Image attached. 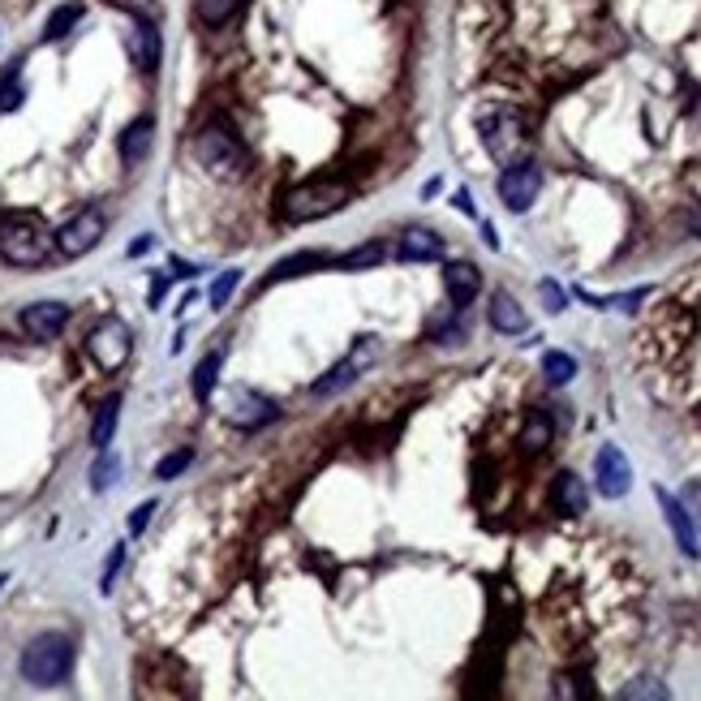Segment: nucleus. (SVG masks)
Returning a JSON list of instances; mask_svg holds the SVG:
<instances>
[{"instance_id":"obj_13","label":"nucleus","mask_w":701,"mask_h":701,"mask_svg":"<svg viewBox=\"0 0 701 701\" xmlns=\"http://www.w3.org/2000/svg\"><path fill=\"white\" fill-rule=\"evenodd\" d=\"M654 499H659V508H663V517H667V525H672V534H676V547L689 556V560H698L701 556V543H698V525H693V517H689V508L672 495V490H654Z\"/></svg>"},{"instance_id":"obj_23","label":"nucleus","mask_w":701,"mask_h":701,"mask_svg":"<svg viewBox=\"0 0 701 701\" xmlns=\"http://www.w3.org/2000/svg\"><path fill=\"white\" fill-rule=\"evenodd\" d=\"M22 109V61H9V69L0 74V113Z\"/></svg>"},{"instance_id":"obj_1","label":"nucleus","mask_w":701,"mask_h":701,"mask_svg":"<svg viewBox=\"0 0 701 701\" xmlns=\"http://www.w3.org/2000/svg\"><path fill=\"white\" fill-rule=\"evenodd\" d=\"M52 250H56V237H52V229L39 216H30V212L9 216L0 225V258L9 267H43L52 258Z\"/></svg>"},{"instance_id":"obj_4","label":"nucleus","mask_w":701,"mask_h":701,"mask_svg":"<svg viewBox=\"0 0 701 701\" xmlns=\"http://www.w3.org/2000/svg\"><path fill=\"white\" fill-rule=\"evenodd\" d=\"M349 186L345 181H332V177H319V181H302L284 194V220L289 225H315L332 212H341L349 203Z\"/></svg>"},{"instance_id":"obj_37","label":"nucleus","mask_w":701,"mask_h":701,"mask_svg":"<svg viewBox=\"0 0 701 701\" xmlns=\"http://www.w3.org/2000/svg\"><path fill=\"white\" fill-rule=\"evenodd\" d=\"M685 229H689L693 237H701V207H693V212L685 216Z\"/></svg>"},{"instance_id":"obj_8","label":"nucleus","mask_w":701,"mask_h":701,"mask_svg":"<svg viewBox=\"0 0 701 701\" xmlns=\"http://www.w3.org/2000/svg\"><path fill=\"white\" fill-rule=\"evenodd\" d=\"M129 349H133V341H129V328H125L120 319H104V323L87 336V353H91V361H95L100 370H120V366L129 361Z\"/></svg>"},{"instance_id":"obj_9","label":"nucleus","mask_w":701,"mask_h":701,"mask_svg":"<svg viewBox=\"0 0 701 701\" xmlns=\"http://www.w3.org/2000/svg\"><path fill=\"white\" fill-rule=\"evenodd\" d=\"M225 418H229V426H237V431H258L263 422H276L280 409H276L271 396H263V392H254V387H233V392H229Z\"/></svg>"},{"instance_id":"obj_14","label":"nucleus","mask_w":701,"mask_h":701,"mask_svg":"<svg viewBox=\"0 0 701 701\" xmlns=\"http://www.w3.org/2000/svg\"><path fill=\"white\" fill-rule=\"evenodd\" d=\"M125 48H129V56H133V65L142 74H155V65H160V30L151 22H129Z\"/></svg>"},{"instance_id":"obj_31","label":"nucleus","mask_w":701,"mask_h":701,"mask_svg":"<svg viewBox=\"0 0 701 701\" xmlns=\"http://www.w3.org/2000/svg\"><path fill=\"white\" fill-rule=\"evenodd\" d=\"M237 284H241V271H225V276L212 284V306H216V310H225V306H229V297H233Z\"/></svg>"},{"instance_id":"obj_33","label":"nucleus","mask_w":701,"mask_h":701,"mask_svg":"<svg viewBox=\"0 0 701 701\" xmlns=\"http://www.w3.org/2000/svg\"><path fill=\"white\" fill-rule=\"evenodd\" d=\"M680 504L689 508V517H693V525H701V482H689V486H685V495H680Z\"/></svg>"},{"instance_id":"obj_19","label":"nucleus","mask_w":701,"mask_h":701,"mask_svg":"<svg viewBox=\"0 0 701 701\" xmlns=\"http://www.w3.org/2000/svg\"><path fill=\"white\" fill-rule=\"evenodd\" d=\"M151 133H155V120L151 117H138L125 125V133H120L117 151L125 164H142L146 160V151H151Z\"/></svg>"},{"instance_id":"obj_35","label":"nucleus","mask_w":701,"mask_h":701,"mask_svg":"<svg viewBox=\"0 0 701 701\" xmlns=\"http://www.w3.org/2000/svg\"><path fill=\"white\" fill-rule=\"evenodd\" d=\"M151 512H155V504L146 499V504H138L133 508V517H129V534H142L146 530V521H151Z\"/></svg>"},{"instance_id":"obj_10","label":"nucleus","mask_w":701,"mask_h":701,"mask_svg":"<svg viewBox=\"0 0 701 701\" xmlns=\"http://www.w3.org/2000/svg\"><path fill=\"white\" fill-rule=\"evenodd\" d=\"M374 357H379V341H374V336H361V341L353 345L349 357H345V361H336V366H332V370H328L310 392H315V396H336V392H345L349 383H357V374H361Z\"/></svg>"},{"instance_id":"obj_29","label":"nucleus","mask_w":701,"mask_h":701,"mask_svg":"<svg viewBox=\"0 0 701 701\" xmlns=\"http://www.w3.org/2000/svg\"><path fill=\"white\" fill-rule=\"evenodd\" d=\"M117 473H120V461L104 448V453H100V461L91 466V490H109V486L117 482Z\"/></svg>"},{"instance_id":"obj_26","label":"nucleus","mask_w":701,"mask_h":701,"mask_svg":"<svg viewBox=\"0 0 701 701\" xmlns=\"http://www.w3.org/2000/svg\"><path fill=\"white\" fill-rule=\"evenodd\" d=\"M543 374H547V383H556V387H564L573 374H577V361L569 357V353L551 349L547 357H543Z\"/></svg>"},{"instance_id":"obj_36","label":"nucleus","mask_w":701,"mask_h":701,"mask_svg":"<svg viewBox=\"0 0 701 701\" xmlns=\"http://www.w3.org/2000/svg\"><path fill=\"white\" fill-rule=\"evenodd\" d=\"M120 560H125V547H113V556H109V564H104V594L113 589V577H117Z\"/></svg>"},{"instance_id":"obj_11","label":"nucleus","mask_w":701,"mask_h":701,"mask_svg":"<svg viewBox=\"0 0 701 701\" xmlns=\"http://www.w3.org/2000/svg\"><path fill=\"white\" fill-rule=\"evenodd\" d=\"M594 477H598V490H602L607 499H620V495H628V486H633V466H628V457H624L615 444H607V448H598V457H594Z\"/></svg>"},{"instance_id":"obj_2","label":"nucleus","mask_w":701,"mask_h":701,"mask_svg":"<svg viewBox=\"0 0 701 701\" xmlns=\"http://www.w3.org/2000/svg\"><path fill=\"white\" fill-rule=\"evenodd\" d=\"M477 129H482L486 151H490L504 168L517 164V160H525V151H530V125H525V117H521L512 104H490V109H482V113H477Z\"/></svg>"},{"instance_id":"obj_18","label":"nucleus","mask_w":701,"mask_h":701,"mask_svg":"<svg viewBox=\"0 0 701 701\" xmlns=\"http://www.w3.org/2000/svg\"><path fill=\"white\" fill-rule=\"evenodd\" d=\"M551 504L564 517H582L585 508H589V490H585V482L577 473H560L556 486H551Z\"/></svg>"},{"instance_id":"obj_15","label":"nucleus","mask_w":701,"mask_h":701,"mask_svg":"<svg viewBox=\"0 0 701 701\" xmlns=\"http://www.w3.org/2000/svg\"><path fill=\"white\" fill-rule=\"evenodd\" d=\"M396 258L400 263H435V258H444V237L431 229H405L396 241Z\"/></svg>"},{"instance_id":"obj_30","label":"nucleus","mask_w":701,"mask_h":701,"mask_svg":"<svg viewBox=\"0 0 701 701\" xmlns=\"http://www.w3.org/2000/svg\"><path fill=\"white\" fill-rule=\"evenodd\" d=\"M190 461H194V453H190V448H181V453H168V457H164V461L155 466V477H160V482H173V477H177L181 469H190Z\"/></svg>"},{"instance_id":"obj_28","label":"nucleus","mask_w":701,"mask_h":701,"mask_svg":"<svg viewBox=\"0 0 701 701\" xmlns=\"http://www.w3.org/2000/svg\"><path fill=\"white\" fill-rule=\"evenodd\" d=\"M379 263H383V245H379V241H370V245H357V250H349L345 258H336V267H345V271L379 267Z\"/></svg>"},{"instance_id":"obj_22","label":"nucleus","mask_w":701,"mask_h":701,"mask_svg":"<svg viewBox=\"0 0 701 701\" xmlns=\"http://www.w3.org/2000/svg\"><path fill=\"white\" fill-rule=\"evenodd\" d=\"M310 267H336V258H332V254H319V250H306V254H297V258H284V263L271 271V280H289V276H302V271H310Z\"/></svg>"},{"instance_id":"obj_3","label":"nucleus","mask_w":701,"mask_h":701,"mask_svg":"<svg viewBox=\"0 0 701 701\" xmlns=\"http://www.w3.org/2000/svg\"><path fill=\"white\" fill-rule=\"evenodd\" d=\"M194 160H199L212 177H220V181L241 177V173L250 168L245 142L237 138L229 125H220V120H212V125H203V129L194 133Z\"/></svg>"},{"instance_id":"obj_34","label":"nucleus","mask_w":701,"mask_h":701,"mask_svg":"<svg viewBox=\"0 0 701 701\" xmlns=\"http://www.w3.org/2000/svg\"><path fill=\"white\" fill-rule=\"evenodd\" d=\"M620 698H667V689H659L654 680H637V685H628Z\"/></svg>"},{"instance_id":"obj_20","label":"nucleus","mask_w":701,"mask_h":701,"mask_svg":"<svg viewBox=\"0 0 701 701\" xmlns=\"http://www.w3.org/2000/svg\"><path fill=\"white\" fill-rule=\"evenodd\" d=\"M117 418H120V396L100 400L95 422H91V448H95V453H104V448L113 444V435H117Z\"/></svg>"},{"instance_id":"obj_5","label":"nucleus","mask_w":701,"mask_h":701,"mask_svg":"<svg viewBox=\"0 0 701 701\" xmlns=\"http://www.w3.org/2000/svg\"><path fill=\"white\" fill-rule=\"evenodd\" d=\"M69 667H74V641L61 633H43L22 650V676L39 689L61 685L69 676Z\"/></svg>"},{"instance_id":"obj_38","label":"nucleus","mask_w":701,"mask_h":701,"mask_svg":"<svg viewBox=\"0 0 701 701\" xmlns=\"http://www.w3.org/2000/svg\"><path fill=\"white\" fill-rule=\"evenodd\" d=\"M142 250H151V237H138V241L129 245V254H142Z\"/></svg>"},{"instance_id":"obj_17","label":"nucleus","mask_w":701,"mask_h":701,"mask_svg":"<svg viewBox=\"0 0 701 701\" xmlns=\"http://www.w3.org/2000/svg\"><path fill=\"white\" fill-rule=\"evenodd\" d=\"M486 315H490V328H495V332H504V336H521V332L530 328V315L517 306V297H512V293H495Z\"/></svg>"},{"instance_id":"obj_39","label":"nucleus","mask_w":701,"mask_h":701,"mask_svg":"<svg viewBox=\"0 0 701 701\" xmlns=\"http://www.w3.org/2000/svg\"><path fill=\"white\" fill-rule=\"evenodd\" d=\"M4 582H9V577H0V589H4Z\"/></svg>"},{"instance_id":"obj_16","label":"nucleus","mask_w":701,"mask_h":701,"mask_svg":"<svg viewBox=\"0 0 701 701\" xmlns=\"http://www.w3.org/2000/svg\"><path fill=\"white\" fill-rule=\"evenodd\" d=\"M444 289H448L453 306L461 310V306H469V302L477 297V289H482V271H477L473 263H448V267H444Z\"/></svg>"},{"instance_id":"obj_12","label":"nucleus","mask_w":701,"mask_h":701,"mask_svg":"<svg viewBox=\"0 0 701 701\" xmlns=\"http://www.w3.org/2000/svg\"><path fill=\"white\" fill-rule=\"evenodd\" d=\"M17 323L30 341H56V332L69 323V306L65 302H35L17 315Z\"/></svg>"},{"instance_id":"obj_6","label":"nucleus","mask_w":701,"mask_h":701,"mask_svg":"<svg viewBox=\"0 0 701 701\" xmlns=\"http://www.w3.org/2000/svg\"><path fill=\"white\" fill-rule=\"evenodd\" d=\"M499 199H504V207L508 212H530L534 203H538V190H543V168L534 164V160H517V164H508L504 168V177H499Z\"/></svg>"},{"instance_id":"obj_32","label":"nucleus","mask_w":701,"mask_h":701,"mask_svg":"<svg viewBox=\"0 0 701 701\" xmlns=\"http://www.w3.org/2000/svg\"><path fill=\"white\" fill-rule=\"evenodd\" d=\"M538 293H543V302H547V310H551V315H560V310H564V289H560V284L543 280V284H538Z\"/></svg>"},{"instance_id":"obj_7","label":"nucleus","mask_w":701,"mask_h":701,"mask_svg":"<svg viewBox=\"0 0 701 701\" xmlns=\"http://www.w3.org/2000/svg\"><path fill=\"white\" fill-rule=\"evenodd\" d=\"M104 229H109L104 212L82 207L74 220H65V225L52 233L56 237V254H65V258H82V254H91V250L104 241Z\"/></svg>"},{"instance_id":"obj_25","label":"nucleus","mask_w":701,"mask_h":701,"mask_svg":"<svg viewBox=\"0 0 701 701\" xmlns=\"http://www.w3.org/2000/svg\"><path fill=\"white\" fill-rule=\"evenodd\" d=\"M216 374H220V353H207V357L194 366V379H190V387H194V396H199V400H207V396H212Z\"/></svg>"},{"instance_id":"obj_27","label":"nucleus","mask_w":701,"mask_h":701,"mask_svg":"<svg viewBox=\"0 0 701 701\" xmlns=\"http://www.w3.org/2000/svg\"><path fill=\"white\" fill-rule=\"evenodd\" d=\"M551 444V422L543 418V413H530V422H525V431H521V448L525 453H543Z\"/></svg>"},{"instance_id":"obj_24","label":"nucleus","mask_w":701,"mask_h":701,"mask_svg":"<svg viewBox=\"0 0 701 701\" xmlns=\"http://www.w3.org/2000/svg\"><path fill=\"white\" fill-rule=\"evenodd\" d=\"M241 4L245 0H194V13H199L203 26H225L229 17H237Z\"/></svg>"},{"instance_id":"obj_21","label":"nucleus","mask_w":701,"mask_h":701,"mask_svg":"<svg viewBox=\"0 0 701 701\" xmlns=\"http://www.w3.org/2000/svg\"><path fill=\"white\" fill-rule=\"evenodd\" d=\"M78 22H82V4H78V0H74V4L52 9V13H48V22H43V39H65Z\"/></svg>"}]
</instances>
